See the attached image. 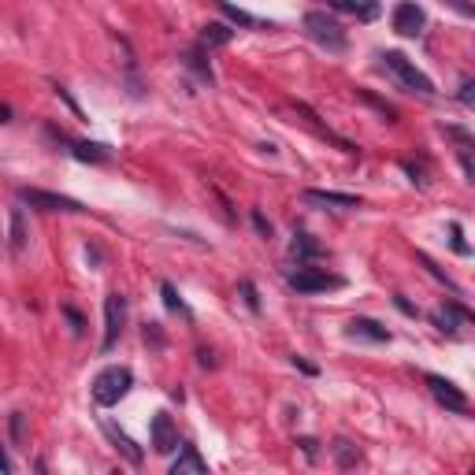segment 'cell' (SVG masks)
<instances>
[{"label":"cell","mask_w":475,"mask_h":475,"mask_svg":"<svg viewBox=\"0 0 475 475\" xmlns=\"http://www.w3.org/2000/svg\"><path fill=\"white\" fill-rule=\"evenodd\" d=\"M216 4H219V11H223L231 23H238V26H245V30H253V26H256L253 15H249V11H241V8H234L231 0H216Z\"/></svg>","instance_id":"obj_25"},{"label":"cell","mask_w":475,"mask_h":475,"mask_svg":"<svg viewBox=\"0 0 475 475\" xmlns=\"http://www.w3.org/2000/svg\"><path fill=\"white\" fill-rule=\"evenodd\" d=\"M234 41V30L226 26V23H204L201 26V45L204 48H223V45H231Z\"/></svg>","instance_id":"obj_18"},{"label":"cell","mask_w":475,"mask_h":475,"mask_svg":"<svg viewBox=\"0 0 475 475\" xmlns=\"http://www.w3.org/2000/svg\"><path fill=\"white\" fill-rule=\"evenodd\" d=\"M331 453H334L338 468H356L360 464V449L353 446V442H346V438H338L334 446H331Z\"/></svg>","instance_id":"obj_21"},{"label":"cell","mask_w":475,"mask_h":475,"mask_svg":"<svg viewBox=\"0 0 475 475\" xmlns=\"http://www.w3.org/2000/svg\"><path fill=\"white\" fill-rule=\"evenodd\" d=\"M331 4L338 11H349L356 19H364V23H371L375 15H379V4H375V0H331Z\"/></svg>","instance_id":"obj_20"},{"label":"cell","mask_w":475,"mask_h":475,"mask_svg":"<svg viewBox=\"0 0 475 475\" xmlns=\"http://www.w3.org/2000/svg\"><path fill=\"white\" fill-rule=\"evenodd\" d=\"M293 368H297V371H305V375H316V368L308 364V360H301V356H293Z\"/></svg>","instance_id":"obj_36"},{"label":"cell","mask_w":475,"mask_h":475,"mask_svg":"<svg viewBox=\"0 0 475 475\" xmlns=\"http://www.w3.org/2000/svg\"><path fill=\"white\" fill-rule=\"evenodd\" d=\"M134 386V375L130 368H104L101 375L93 379V401L101 408H111L126 398V390Z\"/></svg>","instance_id":"obj_3"},{"label":"cell","mask_w":475,"mask_h":475,"mask_svg":"<svg viewBox=\"0 0 475 475\" xmlns=\"http://www.w3.org/2000/svg\"><path fill=\"white\" fill-rule=\"evenodd\" d=\"M293 256H297L301 264H308V260H320V256H323V245H320L312 234L293 231Z\"/></svg>","instance_id":"obj_19"},{"label":"cell","mask_w":475,"mask_h":475,"mask_svg":"<svg viewBox=\"0 0 475 475\" xmlns=\"http://www.w3.org/2000/svg\"><path fill=\"white\" fill-rule=\"evenodd\" d=\"M149 435H153V449H156V453H175V449H178V431H175V423H171L168 413H156V416H153Z\"/></svg>","instance_id":"obj_9"},{"label":"cell","mask_w":475,"mask_h":475,"mask_svg":"<svg viewBox=\"0 0 475 475\" xmlns=\"http://www.w3.org/2000/svg\"><path fill=\"white\" fill-rule=\"evenodd\" d=\"M442 134H446L449 141H457V156H461L468 178L475 182V138L468 134V130H461V126H442Z\"/></svg>","instance_id":"obj_12"},{"label":"cell","mask_w":475,"mask_h":475,"mask_svg":"<svg viewBox=\"0 0 475 475\" xmlns=\"http://www.w3.org/2000/svg\"><path fill=\"white\" fill-rule=\"evenodd\" d=\"M449 234H453V249L461 253V256H468L471 249H468V241H464V231H461V223H453V226H449Z\"/></svg>","instance_id":"obj_29"},{"label":"cell","mask_w":475,"mask_h":475,"mask_svg":"<svg viewBox=\"0 0 475 475\" xmlns=\"http://www.w3.org/2000/svg\"><path fill=\"white\" fill-rule=\"evenodd\" d=\"M427 386H431V394H435V401L442 408H449V413H468V398L449 379H442V375H427Z\"/></svg>","instance_id":"obj_8"},{"label":"cell","mask_w":475,"mask_h":475,"mask_svg":"<svg viewBox=\"0 0 475 475\" xmlns=\"http://www.w3.org/2000/svg\"><path fill=\"white\" fill-rule=\"evenodd\" d=\"M197 356H201V368H216V356H212L208 349H201Z\"/></svg>","instance_id":"obj_39"},{"label":"cell","mask_w":475,"mask_h":475,"mask_svg":"<svg viewBox=\"0 0 475 475\" xmlns=\"http://www.w3.org/2000/svg\"><path fill=\"white\" fill-rule=\"evenodd\" d=\"M342 286H346V278L323 271V268H297L290 275V290H297V293H327V290H342Z\"/></svg>","instance_id":"obj_4"},{"label":"cell","mask_w":475,"mask_h":475,"mask_svg":"<svg viewBox=\"0 0 475 475\" xmlns=\"http://www.w3.org/2000/svg\"><path fill=\"white\" fill-rule=\"evenodd\" d=\"M104 435L111 438V446H116V449H119V453L126 457L130 464H141V449L134 446V438H130L126 431H119L116 423H108V420H104Z\"/></svg>","instance_id":"obj_17"},{"label":"cell","mask_w":475,"mask_h":475,"mask_svg":"<svg viewBox=\"0 0 475 475\" xmlns=\"http://www.w3.org/2000/svg\"><path fill=\"white\" fill-rule=\"evenodd\" d=\"M449 4H453L457 11H461V15H471V19H475V8H471V4H464V0H449Z\"/></svg>","instance_id":"obj_37"},{"label":"cell","mask_w":475,"mask_h":475,"mask_svg":"<svg viewBox=\"0 0 475 475\" xmlns=\"http://www.w3.org/2000/svg\"><path fill=\"white\" fill-rule=\"evenodd\" d=\"M349 334H353V338H364V342H375V346L390 342V331H386V327H383V323H375V320H368V316L349 320Z\"/></svg>","instance_id":"obj_15"},{"label":"cell","mask_w":475,"mask_h":475,"mask_svg":"<svg viewBox=\"0 0 475 475\" xmlns=\"http://www.w3.org/2000/svg\"><path fill=\"white\" fill-rule=\"evenodd\" d=\"M356 93H360V101H368L371 108H379L386 123H398V111H394V108H390V104H383V101H379V97H371L368 89H356Z\"/></svg>","instance_id":"obj_27"},{"label":"cell","mask_w":475,"mask_h":475,"mask_svg":"<svg viewBox=\"0 0 475 475\" xmlns=\"http://www.w3.org/2000/svg\"><path fill=\"white\" fill-rule=\"evenodd\" d=\"M208 464L201 461V453L193 449V446H182V453L171 461V475H204Z\"/></svg>","instance_id":"obj_16"},{"label":"cell","mask_w":475,"mask_h":475,"mask_svg":"<svg viewBox=\"0 0 475 475\" xmlns=\"http://www.w3.org/2000/svg\"><path fill=\"white\" fill-rule=\"evenodd\" d=\"M301 197L308 204H323V208H360V197H353V193H338V190H305Z\"/></svg>","instance_id":"obj_13"},{"label":"cell","mask_w":475,"mask_h":475,"mask_svg":"<svg viewBox=\"0 0 475 475\" xmlns=\"http://www.w3.org/2000/svg\"><path fill=\"white\" fill-rule=\"evenodd\" d=\"M123 323H126V297H123V293H108V297H104V338H101L104 353L119 342Z\"/></svg>","instance_id":"obj_6"},{"label":"cell","mask_w":475,"mask_h":475,"mask_svg":"<svg viewBox=\"0 0 475 475\" xmlns=\"http://www.w3.org/2000/svg\"><path fill=\"white\" fill-rule=\"evenodd\" d=\"M416 260H420V264H423V268H427V271H431V278H438V283H442V286H446V290L453 293V297H457V293H461V286H457V283H453V278H449L446 271H442V268L435 264V260H431L427 253H416Z\"/></svg>","instance_id":"obj_23"},{"label":"cell","mask_w":475,"mask_h":475,"mask_svg":"<svg viewBox=\"0 0 475 475\" xmlns=\"http://www.w3.org/2000/svg\"><path fill=\"white\" fill-rule=\"evenodd\" d=\"M383 67L398 78V86H401V89L420 93V97H435V82L423 75L405 53H394V48H390V53H383Z\"/></svg>","instance_id":"obj_2"},{"label":"cell","mask_w":475,"mask_h":475,"mask_svg":"<svg viewBox=\"0 0 475 475\" xmlns=\"http://www.w3.org/2000/svg\"><path fill=\"white\" fill-rule=\"evenodd\" d=\"M182 63H186V67H190L193 75H197L201 82H208V86H212V78H216V75H212V67L204 63V56H201V53H186V56H182Z\"/></svg>","instance_id":"obj_26"},{"label":"cell","mask_w":475,"mask_h":475,"mask_svg":"<svg viewBox=\"0 0 475 475\" xmlns=\"http://www.w3.org/2000/svg\"><path fill=\"white\" fill-rule=\"evenodd\" d=\"M63 316H67V320H71V331H75V334H82V327H86V320H82V316L75 312V308H71V305H63Z\"/></svg>","instance_id":"obj_33"},{"label":"cell","mask_w":475,"mask_h":475,"mask_svg":"<svg viewBox=\"0 0 475 475\" xmlns=\"http://www.w3.org/2000/svg\"><path fill=\"white\" fill-rule=\"evenodd\" d=\"M253 226H256L260 238H271V223L264 219V212H253Z\"/></svg>","instance_id":"obj_32"},{"label":"cell","mask_w":475,"mask_h":475,"mask_svg":"<svg viewBox=\"0 0 475 475\" xmlns=\"http://www.w3.org/2000/svg\"><path fill=\"white\" fill-rule=\"evenodd\" d=\"M8 442H11V453L26 442V416L23 413H11L8 416Z\"/></svg>","instance_id":"obj_24"},{"label":"cell","mask_w":475,"mask_h":475,"mask_svg":"<svg viewBox=\"0 0 475 475\" xmlns=\"http://www.w3.org/2000/svg\"><path fill=\"white\" fill-rule=\"evenodd\" d=\"M457 97H461V104L475 108V78H464V82H461V93H457Z\"/></svg>","instance_id":"obj_30"},{"label":"cell","mask_w":475,"mask_h":475,"mask_svg":"<svg viewBox=\"0 0 475 475\" xmlns=\"http://www.w3.org/2000/svg\"><path fill=\"white\" fill-rule=\"evenodd\" d=\"M305 34L320 48H327V53H346L349 48V34L342 30V23L334 15H327V11H308L305 15Z\"/></svg>","instance_id":"obj_1"},{"label":"cell","mask_w":475,"mask_h":475,"mask_svg":"<svg viewBox=\"0 0 475 475\" xmlns=\"http://www.w3.org/2000/svg\"><path fill=\"white\" fill-rule=\"evenodd\" d=\"M145 342H149V346H163V331H160V323H145Z\"/></svg>","instance_id":"obj_31"},{"label":"cell","mask_w":475,"mask_h":475,"mask_svg":"<svg viewBox=\"0 0 475 475\" xmlns=\"http://www.w3.org/2000/svg\"><path fill=\"white\" fill-rule=\"evenodd\" d=\"M26 241H30V231H26V219H23V208H8V256L11 260H19L23 249H26Z\"/></svg>","instance_id":"obj_10"},{"label":"cell","mask_w":475,"mask_h":475,"mask_svg":"<svg viewBox=\"0 0 475 475\" xmlns=\"http://www.w3.org/2000/svg\"><path fill=\"white\" fill-rule=\"evenodd\" d=\"M15 197L23 204L38 208V212H86L75 197H63V193H48V190H34V186H19L15 190Z\"/></svg>","instance_id":"obj_5"},{"label":"cell","mask_w":475,"mask_h":475,"mask_svg":"<svg viewBox=\"0 0 475 475\" xmlns=\"http://www.w3.org/2000/svg\"><path fill=\"white\" fill-rule=\"evenodd\" d=\"M461 320H464V305L461 301H446L442 308L431 312V323L438 327L442 334H457V331H461Z\"/></svg>","instance_id":"obj_14"},{"label":"cell","mask_w":475,"mask_h":475,"mask_svg":"<svg viewBox=\"0 0 475 475\" xmlns=\"http://www.w3.org/2000/svg\"><path fill=\"white\" fill-rule=\"evenodd\" d=\"M238 290H241V297H245V305H249V308H253V312H260V293H256V286L249 283V278H241V286H238Z\"/></svg>","instance_id":"obj_28"},{"label":"cell","mask_w":475,"mask_h":475,"mask_svg":"<svg viewBox=\"0 0 475 475\" xmlns=\"http://www.w3.org/2000/svg\"><path fill=\"white\" fill-rule=\"evenodd\" d=\"M401 168H405L408 175H413V182H420V186H427V178H423V171L416 168V163H413V160H405V163H401Z\"/></svg>","instance_id":"obj_34"},{"label":"cell","mask_w":475,"mask_h":475,"mask_svg":"<svg viewBox=\"0 0 475 475\" xmlns=\"http://www.w3.org/2000/svg\"><path fill=\"white\" fill-rule=\"evenodd\" d=\"M297 446H301V449H305L308 457H316V438H301V442H297Z\"/></svg>","instance_id":"obj_38"},{"label":"cell","mask_w":475,"mask_h":475,"mask_svg":"<svg viewBox=\"0 0 475 475\" xmlns=\"http://www.w3.org/2000/svg\"><path fill=\"white\" fill-rule=\"evenodd\" d=\"M56 141H63V145H71V156L75 160H82V163H108L111 160V149L108 145H97V141H67L63 134H56V130H48Z\"/></svg>","instance_id":"obj_11"},{"label":"cell","mask_w":475,"mask_h":475,"mask_svg":"<svg viewBox=\"0 0 475 475\" xmlns=\"http://www.w3.org/2000/svg\"><path fill=\"white\" fill-rule=\"evenodd\" d=\"M160 293H163V305L171 308V312H178V316H186V320H193V312H190V305L178 297V290L171 286V283H160Z\"/></svg>","instance_id":"obj_22"},{"label":"cell","mask_w":475,"mask_h":475,"mask_svg":"<svg viewBox=\"0 0 475 475\" xmlns=\"http://www.w3.org/2000/svg\"><path fill=\"white\" fill-rule=\"evenodd\" d=\"M394 305H398V308H401V312H405V316H413V320H416V316H420V312H416V305H408V301H405V297H394Z\"/></svg>","instance_id":"obj_35"},{"label":"cell","mask_w":475,"mask_h":475,"mask_svg":"<svg viewBox=\"0 0 475 475\" xmlns=\"http://www.w3.org/2000/svg\"><path fill=\"white\" fill-rule=\"evenodd\" d=\"M423 26H427V15H423V8L416 4V0H405V4L394 8V30L405 38H420Z\"/></svg>","instance_id":"obj_7"}]
</instances>
